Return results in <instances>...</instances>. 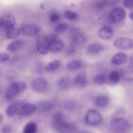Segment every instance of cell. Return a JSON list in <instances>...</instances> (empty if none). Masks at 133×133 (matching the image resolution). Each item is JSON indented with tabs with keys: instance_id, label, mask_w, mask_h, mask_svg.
Segmentation results:
<instances>
[{
	"instance_id": "6da1fadb",
	"label": "cell",
	"mask_w": 133,
	"mask_h": 133,
	"mask_svg": "<svg viewBox=\"0 0 133 133\" xmlns=\"http://www.w3.org/2000/svg\"><path fill=\"white\" fill-rule=\"evenodd\" d=\"M26 87V83L23 81L13 83L9 87L6 92V99L8 100L13 99L18 94L25 89Z\"/></svg>"
},
{
	"instance_id": "7a4b0ae2",
	"label": "cell",
	"mask_w": 133,
	"mask_h": 133,
	"mask_svg": "<svg viewBox=\"0 0 133 133\" xmlns=\"http://www.w3.org/2000/svg\"><path fill=\"white\" fill-rule=\"evenodd\" d=\"M69 35L72 42L76 45H82L87 42L86 36L77 28H73L71 29Z\"/></svg>"
},
{
	"instance_id": "3957f363",
	"label": "cell",
	"mask_w": 133,
	"mask_h": 133,
	"mask_svg": "<svg viewBox=\"0 0 133 133\" xmlns=\"http://www.w3.org/2000/svg\"><path fill=\"white\" fill-rule=\"evenodd\" d=\"M125 16V12L122 9L116 8L111 10L108 15V19L109 22L112 23L119 22L124 19Z\"/></svg>"
},
{
	"instance_id": "277c9868",
	"label": "cell",
	"mask_w": 133,
	"mask_h": 133,
	"mask_svg": "<svg viewBox=\"0 0 133 133\" xmlns=\"http://www.w3.org/2000/svg\"><path fill=\"white\" fill-rule=\"evenodd\" d=\"M16 23L14 16L10 13H6L1 17L0 19L1 28L5 30H9L14 28Z\"/></svg>"
},
{
	"instance_id": "5b68a950",
	"label": "cell",
	"mask_w": 133,
	"mask_h": 133,
	"mask_svg": "<svg viewBox=\"0 0 133 133\" xmlns=\"http://www.w3.org/2000/svg\"><path fill=\"white\" fill-rule=\"evenodd\" d=\"M113 44L118 48L129 50L133 48V39L128 37H119L114 40Z\"/></svg>"
},
{
	"instance_id": "8992f818",
	"label": "cell",
	"mask_w": 133,
	"mask_h": 133,
	"mask_svg": "<svg viewBox=\"0 0 133 133\" xmlns=\"http://www.w3.org/2000/svg\"><path fill=\"white\" fill-rule=\"evenodd\" d=\"M102 121V117L100 114L94 110L89 111L85 117L86 122L90 125H97L101 123Z\"/></svg>"
},
{
	"instance_id": "52a82bcc",
	"label": "cell",
	"mask_w": 133,
	"mask_h": 133,
	"mask_svg": "<svg viewBox=\"0 0 133 133\" xmlns=\"http://www.w3.org/2000/svg\"><path fill=\"white\" fill-rule=\"evenodd\" d=\"M48 86L47 81L44 78L39 77L34 79L31 82V86L35 91L40 92L44 91Z\"/></svg>"
},
{
	"instance_id": "ba28073f",
	"label": "cell",
	"mask_w": 133,
	"mask_h": 133,
	"mask_svg": "<svg viewBox=\"0 0 133 133\" xmlns=\"http://www.w3.org/2000/svg\"><path fill=\"white\" fill-rule=\"evenodd\" d=\"M40 29L37 25L33 24H28L23 25L21 31L24 35L28 36L35 35L40 32Z\"/></svg>"
},
{
	"instance_id": "9c48e42d",
	"label": "cell",
	"mask_w": 133,
	"mask_h": 133,
	"mask_svg": "<svg viewBox=\"0 0 133 133\" xmlns=\"http://www.w3.org/2000/svg\"><path fill=\"white\" fill-rule=\"evenodd\" d=\"M128 122L125 119L123 118H116L113 120L111 123L112 129L116 131H122L128 126Z\"/></svg>"
},
{
	"instance_id": "30bf717a",
	"label": "cell",
	"mask_w": 133,
	"mask_h": 133,
	"mask_svg": "<svg viewBox=\"0 0 133 133\" xmlns=\"http://www.w3.org/2000/svg\"><path fill=\"white\" fill-rule=\"evenodd\" d=\"M36 109V107L32 104L23 103L21 106L19 114L23 116H28L35 112Z\"/></svg>"
},
{
	"instance_id": "8fae6325",
	"label": "cell",
	"mask_w": 133,
	"mask_h": 133,
	"mask_svg": "<svg viewBox=\"0 0 133 133\" xmlns=\"http://www.w3.org/2000/svg\"><path fill=\"white\" fill-rule=\"evenodd\" d=\"M113 35V31L112 29L107 26L101 28L97 32L98 36L101 39L104 40H108L111 39Z\"/></svg>"
},
{
	"instance_id": "7c38bea8",
	"label": "cell",
	"mask_w": 133,
	"mask_h": 133,
	"mask_svg": "<svg viewBox=\"0 0 133 133\" xmlns=\"http://www.w3.org/2000/svg\"><path fill=\"white\" fill-rule=\"evenodd\" d=\"M22 104L21 103H16L10 105L6 109V114L9 117H12L19 114Z\"/></svg>"
},
{
	"instance_id": "4fadbf2b",
	"label": "cell",
	"mask_w": 133,
	"mask_h": 133,
	"mask_svg": "<svg viewBox=\"0 0 133 133\" xmlns=\"http://www.w3.org/2000/svg\"><path fill=\"white\" fill-rule=\"evenodd\" d=\"M55 101L53 100H46L39 102L38 105V109L43 112H47L52 110L55 105Z\"/></svg>"
},
{
	"instance_id": "5bb4252c",
	"label": "cell",
	"mask_w": 133,
	"mask_h": 133,
	"mask_svg": "<svg viewBox=\"0 0 133 133\" xmlns=\"http://www.w3.org/2000/svg\"><path fill=\"white\" fill-rule=\"evenodd\" d=\"M48 46L49 50L55 52L62 50L64 47V44L62 41L57 39L50 43Z\"/></svg>"
},
{
	"instance_id": "9a60e30c",
	"label": "cell",
	"mask_w": 133,
	"mask_h": 133,
	"mask_svg": "<svg viewBox=\"0 0 133 133\" xmlns=\"http://www.w3.org/2000/svg\"><path fill=\"white\" fill-rule=\"evenodd\" d=\"M24 42L22 39H17L11 42L7 46V50L11 51H14L21 49L24 46Z\"/></svg>"
},
{
	"instance_id": "2e32d148",
	"label": "cell",
	"mask_w": 133,
	"mask_h": 133,
	"mask_svg": "<svg viewBox=\"0 0 133 133\" xmlns=\"http://www.w3.org/2000/svg\"><path fill=\"white\" fill-rule=\"evenodd\" d=\"M53 121L54 128L58 131L64 122L62 113L60 112L55 113L53 117Z\"/></svg>"
},
{
	"instance_id": "e0dca14e",
	"label": "cell",
	"mask_w": 133,
	"mask_h": 133,
	"mask_svg": "<svg viewBox=\"0 0 133 133\" xmlns=\"http://www.w3.org/2000/svg\"><path fill=\"white\" fill-rule=\"evenodd\" d=\"M127 59V57L125 54L119 53L116 54L111 59V62L114 65H120L125 63Z\"/></svg>"
},
{
	"instance_id": "ac0fdd59",
	"label": "cell",
	"mask_w": 133,
	"mask_h": 133,
	"mask_svg": "<svg viewBox=\"0 0 133 133\" xmlns=\"http://www.w3.org/2000/svg\"><path fill=\"white\" fill-rule=\"evenodd\" d=\"M76 129V127L74 124L64 122L58 131L62 133H72L75 131Z\"/></svg>"
},
{
	"instance_id": "d6986e66",
	"label": "cell",
	"mask_w": 133,
	"mask_h": 133,
	"mask_svg": "<svg viewBox=\"0 0 133 133\" xmlns=\"http://www.w3.org/2000/svg\"><path fill=\"white\" fill-rule=\"evenodd\" d=\"M74 83L75 85L78 87H84L87 83L85 75L82 73L78 75L75 78Z\"/></svg>"
},
{
	"instance_id": "ffe728a7",
	"label": "cell",
	"mask_w": 133,
	"mask_h": 133,
	"mask_svg": "<svg viewBox=\"0 0 133 133\" xmlns=\"http://www.w3.org/2000/svg\"><path fill=\"white\" fill-rule=\"evenodd\" d=\"M36 46L37 51L42 55L46 54L49 50L48 45L40 41H37Z\"/></svg>"
},
{
	"instance_id": "44dd1931",
	"label": "cell",
	"mask_w": 133,
	"mask_h": 133,
	"mask_svg": "<svg viewBox=\"0 0 133 133\" xmlns=\"http://www.w3.org/2000/svg\"><path fill=\"white\" fill-rule=\"evenodd\" d=\"M122 75L125 79L133 80V67L130 66L124 67L122 70Z\"/></svg>"
},
{
	"instance_id": "7402d4cb",
	"label": "cell",
	"mask_w": 133,
	"mask_h": 133,
	"mask_svg": "<svg viewBox=\"0 0 133 133\" xmlns=\"http://www.w3.org/2000/svg\"><path fill=\"white\" fill-rule=\"evenodd\" d=\"M109 99L108 97L101 96H98L96 99L95 103L98 107H104L108 104Z\"/></svg>"
},
{
	"instance_id": "603a6c76",
	"label": "cell",
	"mask_w": 133,
	"mask_h": 133,
	"mask_svg": "<svg viewBox=\"0 0 133 133\" xmlns=\"http://www.w3.org/2000/svg\"><path fill=\"white\" fill-rule=\"evenodd\" d=\"M20 31L17 28H13L8 31L6 34V37L9 39H14L17 38L20 34Z\"/></svg>"
},
{
	"instance_id": "cb8c5ba5",
	"label": "cell",
	"mask_w": 133,
	"mask_h": 133,
	"mask_svg": "<svg viewBox=\"0 0 133 133\" xmlns=\"http://www.w3.org/2000/svg\"><path fill=\"white\" fill-rule=\"evenodd\" d=\"M103 49V46L98 43H93L90 45L88 47V52L91 54H96L101 51Z\"/></svg>"
},
{
	"instance_id": "d4e9b609",
	"label": "cell",
	"mask_w": 133,
	"mask_h": 133,
	"mask_svg": "<svg viewBox=\"0 0 133 133\" xmlns=\"http://www.w3.org/2000/svg\"><path fill=\"white\" fill-rule=\"evenodd\" d=\"M60 65V63L58 61L54 60L47 64L45 67V70L48 72L53 71L58 68Z\"/></svg>"
},
{
	"instance_id": "484cf974",
	"label": "cell",
	"mask_w": 133,
	"mask_h": 133,
	"mask_svg": "<svg viewBox=\"0 0 133 133\" xmlns=\"http://www.w3.org/2000/svg\"><path fill=\"white\" fill-rule=\"evenodd\" d=\"M37 129V125L34 122H29L27 124L23 129L24 133H34L36 132Z\"/></svg>"
},
{
	"instance_id": "4316f807",
	"label": "cell",
	"mask_w": 133,
	"mask_h": 133,
	"mask_svg": "<svg viewBox=\"0 0 133 133\" xmlns=\"http://www.w3.org/2000/svg\"><path fill=\"white\" fill-rule=\"evenodd\" d=\"M82 66L81 62L79 60H74L69 62L67 65V68L70 70H75L79 69Z\"/></svg>"
},
{
	"instance_id": "83f0119b",
	"label": "cell",
	"mask_w": 133,
	"mask_h": 133,
	"mask_svg": "<svg viewBox=\"0 0 133 133\" xmlns=\"http://www.w3.org/2000/svg\"><path fill=\"white\" fill-rule=\"evenodd\" d=\"M64 15L66 18L70 20L76 19L78 16L77 13L71 11H65L64 13Z\"/></svg>"
},
{
	"instance_id": "f1b7e54d",
	"label": "cell",
	"mask_w": 133,
	"mask_h": 133,
	"mask_svg": "<svg viewBox=\"0 0 133 133\" xmlns=\"http://www.w3.org/2000/svg\"><path fill=\"white\" fill-rule=\"evenodd\" d=\"M109 78L112 82L117 83L118 82L120 79V75L117 71L115 70L113 71L110 74Z\"/></svg>"
},
{
	"instance_id": "f546056e",
	"label": "cell",
	"mask_w": 133,
	"mask_h": 133,
	"mask_svg": "<svg viewBox=\"0 0 133 133\" xmlns=\"http://www.w3.org/2000/svg\"><path fill=\"white\" fill-rule=\"evenodd\" d=\"M50 20L52 23L58 21L60 19V16L59 14L54 11H51L49 14Z\"/></svg>"
},
{
	"instance_id": "4dcf8cb0",
	"label": "cell",
	"mask_w": 133,
	"mask_h": 133,
	"mask_svg": "<svg viewBox=\"0 0 133 133\" xmlns=\"http://www.w3.org/2000/svg\"><path fill=\"white\" fill-rule=\"evenodd\" d=\"M106 80L105 76L103 74H100L97 75L95 77V82L98 84H104Z\"/></svg>"
},
{
	"instance_id": "1f68e13d",
	"label": "cell",
	"mask_w": 133,
	"mask_h": 133,
	"mask_svg": "<svg viewBox=\"0 0 133 133\" xmlns=\"http://www.w3.org/2000/svg\"><path fill=\"white\" fill-rule=\"evenodd\" d=\"M69 80L65 78H62L59 79L58 83V86L62 88H67L69 86Z\"/></svg>"
},
{
	"instance_id": "d6a6232c",
	"label": "cell",
	"mask_w": 133,
	"mask_h": 133,
	"mask_svg": "<svg viewBox=\"0 0 133 133\" xmlns=\"http://www.w3.org/2000/svg\"><path fill=\"white\" fill-rule=\"evenodd\" d=\"M57 36L55 34H52L46 36L44 37V41L45 43L48 45L50 43L56 39Z\"/></svg>"
},
{
	"instance_id": "836d02e7",
	"label": "cell",
	"mask_w": 133,
	"mask_h": 133,
	"mask_svg": "<svg viewBox=\"0 0 133 133\" xmlns=\"http://www.w3.org/2000/svg\"><path fill=\"white\" fill-rule=\"evenodd\" d=\"M76 51V48L75 46L73 45H70L67 47L65 52L66 55L71 56L74 55Z\"/></svg>"
},
{
	"instance_id": "e575fe53",
	"label": "cell",
	"mask_w": 133,
	"mask_h": 133,
	"mask_svg": "<svg viewBox=\"0 0 133 133\" xmlns=\"http://www.w3.org/2000/svg\"><path fill=\"white\" fill-rule=\"evenodd\" d=\"M68 28V25L66 23H61L57 26L55 28V31L57 32H62L66 30Z\"/></svg>"
},
{
	"instance_id": "d590c367",
	"label": "cell",
	"mask_w": 133,
	"mask_h": 133,
	"mask_svg": "<svg viewBox=\"0 0 133 133\" xmlns=\"http://www.w3.org/2000/svg\"><path fill=\"white\" fill-rule=\"evenodd\" d=\"M123 4L126 8H133V0H123Z\"/></svg>"
},
{
	"instance_id": "8d00e7d4",
	"label": "cell",
	"mask_w": 133,
	"mask_h": 133,
	"mask_svg": "<svg viewBox=\"0 0 133 133\" xmlns=\"http://www.w3.org/2000/svg\"><path fill=\"white\" fill-rule=\"evenodd\" d=\"M10 58V56L5 53L1 54L0 55V61L3 62L8 61Z\"/></svg>"
},
{
	"instance_id": "74e56055",
	"label": "cell",
	"mask_w": 133,
	"mask_h": 133,
	"mask_svg": "<svg viewBox=\"0 0 133 133\" xmlns=\"http://www.w3.org/2000/svg\"><path fill=\"white\" fill-rule=\"evenodd\" d=\"M65 107L67 109L71 110L75 108V104L73 101H68L66 102L65 104Z\"/></svg>"
},
{
	"instance_id": "f35d334b",
	"label": "cell",
	"mask_w": 133,
	"mask_h": 133,
	"mask_svg": "<svg viewBox=\"0 0 133 133\" xmlns=\"http://www.w3.org/2000/svg\"><path fill=\"white\" fill-rule=\"evenodd\" d=\"M12 131V129L9 126H5L3 127L1 129V132L2 133H10Z\"/></svg>"
},
{
	"instance_id": "ab89813d",
	"label": "cell",
	"mask_w": 133,
	"mask_h": 133,
	"mask_svg": "<svg viewBox=\"0 0 133 133\" xmlns=\"http://www.w3.org/2000/svg\"><path fill=\"white\" fill-rule=\"evenodd\" d=\"M130 66L133 67V54L130 56Z\"/></svg>"
},
{
	"instance_id": "60d3db41",
	"label": "cell",
	"mask_w": 133,
	"mask_h": 133,
	"mask_svg": "<svg viewBox=\"0 0 133 133\" xmlns=\"http://www.w3.org/2000/svg\"><path fill=\"white\" fill-rule=\"evenodd\" d=\"M39 65L37 67V71L39 73H41L42 72V67Z\"/></svg>"
},
{
	"instance_id": "b9f144b4",
	"label": "cell",
	"mask_w": 133,
	"mask_h": 133,
	"mask_svg": "<svg viewBox=\"0 0 133 133\" xmlns=\"http://www.w3.org/2000/svg\"><path fill=\"white\" fill-rule=\"evenodd\" d=\"M129 18L133 21V11L130 13L129 14Z\"/></svg>"
},
{
	"instance_id": "7bdbcfd3",
	"label": "cell",
	"mask_w": 133,
	"mask_h": 133,
	"mask_svg": "<svg viewBox=\"0 0 133 133\" xmlns=\"http://www.w3.org/2000/svg\"><path fill=\"white\" fill-rule=\"evenodd\" d=\"M3 117L2 114L0 113V123L1 124L3 122Z\"/></svg>"
},
{
	"instance_id": "ee69618b",
	"label": "cell",
	"mask_w": 133,
	"mask_h": 133,
	"mask_svg": "<svg viewBox=\"0 0 133 133\" xmlns=\"http://www.w3.org/2000/svg\"><path fill=\"white\" fill-rule=\"evenodd\" d=\"M40 6L41 7V8H44V7L42 5H41Z\"/></svg>"
}]
</instances>
